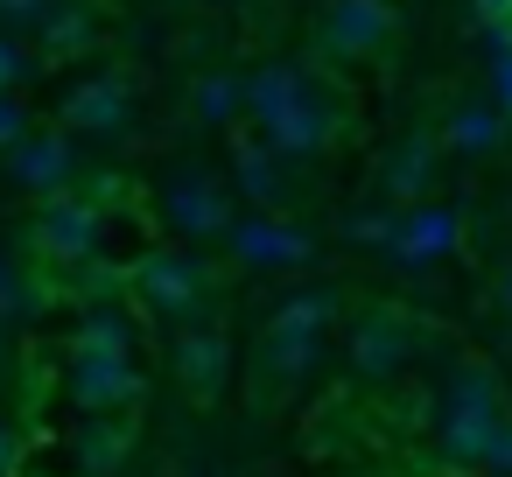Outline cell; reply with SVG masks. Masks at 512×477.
<instances>
[{
	"mask_svg": "<svg viewBox=\"0 0 512 477\" xmlns=\"http://www.w3.org/2000/svg\"><path fill=\"white\" fill-rule=\"evenodd\" d=\"M491 295H498V309H505V316H512V260H505V267H498V288H491Z\"/></svg>",
	"mask_w": 512,
	"mask_h": 477,
	"instance_id": "1f68e13d",
	"label": "cell"
},
{
	"mask_svg": "<svg viewBox=\"0 0 512 477\" xmlns=\"http://www.w3.org/2000/svg\"><path fill=\"white\" fill-rule=\"evenodd\" d=\"M127 449H134V435H127L120 414H85L78 435H71V463H78V477H120Z\"/></svg>",
	"mask_w": 512,
	"mask_h": 477,
	"instance_id": "ac0fdd59",
	"label": "cell"
},
{
	"mask_svg": "<svg viewBox=\"0 0 512 477\" xmlns=\"http://www.w3.org/2000/svg\"><path fill=\"white\" fill-rule=\"evenodd\" d=\"M505 134H512V120L484 99V92H470V99H456L449 106V120H442V155H456V162H484V155H498L505 148Z\"/></svg>",
	"mask_w": 512,
	"mask_h": 477,
	"instance_id": "9a60e30c",
	"label": "cell"
},
{
	"mask_svg": "<svg viewBox=\"0 0 512 477\" xmlns=\"http://www.w3.org/2000/svg\"><path fill=\"white\" fill-rule=\"evenodd\" d=\"M99 246H106V211H92L78 190L43 197V211H36V253L50 267H92Z\"/></svg>",
	"mask_w": 512,
	"mask_h": 477,
	"instance_id": "ba28073f",
	"label": "cell"
},
{
	"mask_svg": "<svg viewBox=\"0 0 512 477\" xmlns=\"http://www.w3.org/2000/svg\"><path fill=\"white\" fill-rule=\"evenodd\" d=\"M50 0H0V22H43Z\"/></svg>",
	"mask_w": 512,
	"mask_h": 477,
	"instance_id": "f546056e",
	"label": "cell"
},
{
	"mask_svg": "<svg viewBox=\"0 0 512 477\" xmlns=\"http://www.w3.org/2000/svg\"><path fill=\"white\" fill-rule=\"evenodd\" d=\"M127 281H134V295H141L155 316H169V323H197V309L211 302V281H218V267H211L197 246H176V239H162V246H148V253L127 267Z\"/></svg>",
	"mask_w": 512,
	"mask_h": 477,
	"instance_id": "3957f363",
	"label": "cell"
},
{
	"mask_svg": "<svg viewBox=\"0 0 512 477\" xmlns=\"http://www.w3.org/2000/svg\"><path fill=\"white\" fill-rule=\"evenodd\" d=\"M232 218H239L232 190L211 169H197V162H169L162 169V183H155V225L176 246H211V239H225Z\"/></svg>",
	"mask_w": 512,
	"mask_h": 477,
	"instance_id": "7a4b0ae2",
	"label": "cell"
},
{
	"mask_svg": "<svg viewBox=\"0 0 512 477\" xmlns=\"http://www.w3.org/2000/svg\"><path fill=\"white\" fill-rule=\"evenodd\" d=\"M477 470H491V477H512V414L491 428V442H484V463Z\"/></svg>",
	"mask_w": 512,
	"mask_h": 477,
	"instance_id": "4316f807",
	"label": "cell"
},
{
	"mask_svg": "<svg viewBox=\"0 0 512 477\" xmlns=\"http://www.w3.org/2000/svg\"><path fill=\"white\" fill-rule=\"evenodd\" d=\"M232 190L246 197V211H281V204H288L281 155H274L260 134H232Z\"/></svg>",
	"mask_w": 512,
	"mask_h": 477,
	"instance_id": "2e32d148",
	"label": "cell"
},
{
	"mask_svg": "<svg viewBox=\"0 0 512 477\" xmlns=\"http://www.w3.org/2000/svg\"><path fill=\"white\" fill-rule=\"evenodd\" d=\"M435 183H442V141L421 134V127H400V134L379 148V197H386L393 211H407V204H428Z\"/></svg>",
	"mask_w": 512,
	"mask_h": 477,
	"instance_id": "30bf717a",
	"label": "cell"
},
{
	"mask_svg": "<svg viewBox=\"0 0 512 477\" xmlns=\"http://www.w3.org/2000/svg\"><path fill=\"white\" fill-rule=\"evenodd\" d=\"M43 50L50 57H85L99 43V15H92V0H50L43 8Z\"/></svg>",
	"mask_w": 512,
	"mask_h": 477,
	"instance_id": "ffe728a7",
	"label": "cell"
},
{
	"mask_svg": "<svg viewBox=\"0 0 512 477\" xmlns=\"http://www.w3.org/2000/svg\"><path fill=\"white\" fill-rule=\"evenodd\" d=\"M169 372L183 379L190 400H218L225 379H232V337L218 323H176L169 337Z\"/></svg>",
	"mask_w": 512,
	"mask_h": 477,
	"instance_id": "4fadbf2b",
	"label": "cell"
},
{
	"mask_svg": "<svg viewBox=\"0 0 512 477\" xmlns=\"http://www.w3.org/2000/svg\"><path fill=\"white\" fill-rule=\"evenodd\" d=\"M477 22H512V0H470Z\"/></svg>",
	"mask_w": 512,
	"mask_h": 477,
	"instance_id": "4dcf8cb0",
	"label": "cell"
},
{
	"mask_svg": "<svg viewBox=\"0 0 512 477\" xmlns=\"http://www.w3.org/2000/svg\"><path fill=\"white\" fill-rule=\"evenodd\" d=\"M29 71H36V57H29L15 36H0V92H22V85H29Z\"/></svg>",
	"mask_w": 512,
	"mask_h": 477,
	"instance_id": "484cf974",
	"label": "cell"
},
{
	"mask_svg": "<svg viewBox=\"0 0 512 477\" xmlns=\"http://www.w3.org/2000/svg\"><path fill=\"white\" fill-rule=\"evenodd\" d=\"M64 393L78 414H127V407H141V365L134 358H71Z\"/></svg>",
	"mask_w": 512,
	"mask_h": 477,
	"instance_id": "5bb4252c",
	"label": "cell"
},
{
	"mask_svg": "<svg viewBox=\"0 0 512 477\" xmlns=\"http://www.w3.org/2000/svg\"><path fill=\"white\" fill-rule=\"evenodd\" d=\"M22 134H29V113H22V99H15V92H0V155H8Z\"/></svg>",
	"mask_w": 512,
	"mask_h": 477,
	"instance_id": "83f0119b",
	"label": "cell"
},
{
	"mask_svg": "<svg viewBox=\"0 0 512 477\" xmlns=\"http://www.w3.org/2000/svg\"><path fill=\"white\" fill-rule=\"evenodd\" d=\"M498 421H505V393H498V379H491L484 365H456L449 386H442V400H435V449H442V463L477 470V463H484V442H491Z\"/></svg>",
	"mask_w": 512,
	"mask_h": 477,
	"instance_id": "6da1fadb",
	"label": "cell"
},
{
	"mask_svg": "<svg viewBox=\"0 0 512 477\" xmlns=\"http://www.w3.org/2000/svg\"><path fill=\"white\" fill-rule=\"evenodd\" d=\"M281 162H316V155H330V141H337V99L323 92V78L309 71L302 78V92L274 113V120H260L253 127Z\"/></svg>",
	"mask_w": 512,
	"mask_h": 477,
	"instance_id": "5b68a950",
	"label": "cell"
},
{
	"mask_svg": "<svg viewBox=\"0 0 512 477\" xmlns=\"http://www.w3.org/2000/svg\"><path fill=\"white\" fill-rule=\"evenodd\" d=\"M386 232H393V211H344V246H386Z\"/></svg>",
	"mask_w": 512,
	"mask_h": 477,
	"instance_id": "d4e9b609",
	"label": "cell"
},
{
	"mask_svg": "<svg viewBox=\"0 0 512 477\" xmlns=\"http://www.w3.org/2000/svg\"><path fill=\"white\" fill-rule=\"evenodd\" d=\"M463 246V218L449 211V204H407V211H393V232H386V260H400V267H435V260H449Z\"/></svg>",
	"mask_w": 512,
	"mask_h": 477,
	"instance_id": "8fae6325",
	"label": "cell"
},
{
	"mask_svg": "<svg viewBox=\"0 0 512 477\" xmlns=\"http://www.w3.org/2000/svg\"><path fill=\"white\" fill-rule=\"evenodd\" d=\"M190 120L197 127H232L239 120V71H204L190 85Z\"/></svg>",
	"mask_w": 512,
	"mask_h": 477,
	"instance_id": "603a6c76",
	"label": "cell"
},
{
	"mask_svg": "<svg viewBox=\"0 0 512 477\" xmlns=\"http://www.w3.org/2000/svg\"><path fill=\"white\" fill-rule=\"evenodd\" d=\"M78 134H64V127H29L15 148H8V183L15 190H29V197H64V190H78Z\"/></svg>",
	"mask_w": 512,
	"mask_h": 477,
	"instance_id": "9c48e42d",
	"label": "cell"
},
{
	"mask_svg": "<svg viewBox=\"0 0 512 477\" xmlns=\"http://www.w3.org/2000/svg\"><path fill=\"white\" fill-rule=\"evenodd\" d=\"M15 463H22V435H15L8 414H0V477H15Z\"/></svg>",
	"mask_w": 512,
	"mask_h": 477,
	"instance_id": "f1b7e54d",
	"label": "cell"
},
{
	"mask_svg": "<svg viewBox=\"0 0 512 477\" xmlns=\"http://www.w3.org/2000/svg\"><path fill=\"white\" fill-rule=\"evenodd\" d=\"M302 78H309V71H302V64H281V57H274V64H260V71H246V78H239V113H246L253 127H260V120H274V113L302 92Z\"/></svg>",
	"mask_w": 512,
	"mask_h": 477,
	"instance_id": "d6986e66",
	"label": "cell"
},
{
	"mask_svg": "<svg viewBox=\"0 0 512 477\" xmlns=\"http://www.w3.org/2000/svg\"><path fill=\"white\" fill-rule=\"evenodd\" d=\"M260 365H267V379L295 386V379H309L323 365V337H281V330H267L260 337Z\"/></svg>",
	"mask_w": 512,
	"mask_h": 477,
	"instance_id": "7402d4cb",
	"label": "cell"
},
{
	"mask_svg": "<svg viewBox=\"0 0 512 477\" xmlns=\"http://www.w3.org/2000/svg\"><path fill=\"white\" fill-rule=\"evenodd\" d=\"M414 344H421V330L386 302H372V309H358L344 323V358H351L358 379H400L414 365Z\"/></svg>",
	"mask_w": 512,
	"mask_h": 477,
	"instance_id": "8992f818",
	"label": "cell"
},
{
	"mask_svg": "<svg viewBox=\"0 0 512 477\" xmlns=\"http://www.w3.org/2000/svg\"><path fill=\"white\" fill-rule=\"evenodd\" d=\"M330 323H337V295L330 288H295L267 316V330H281V337H330Z\"/></svg>",
	"mask_w": 512,
	"mask_h": 477,
	"instance_id": "44dd1931",
	"label": "cell"
},
{
	"mask_svg": "<svg viewBox=\"0 0 512 477\" xmlns=\"http://www.w3.org/2000/svg\"><path fill=\"white\" fill-rule=\"evenodd\" d=\"M64 134H127L134 127V78L127 71H92L64 92Z\"/></svg>",
	"mask_w": 512,
	"mask_h": 477,
	"instance_id": "7c38bea8",
	"label": "cell"
},
{
	"mask_svg": "<svg viewBox=\"0 0 512 477\" xmlns=\"http://www.w3.org/2000/svg\"><path fill=\"white\" fill-rule=\"evenodd\" d=\"M134 337H141L134 309L92 302V309L78 316V330H71V358H134Z\"/></svg>",
	"mask_w": 512,
	"mask_h": 477,
	"instance_id": "e0dca14e",
	"label": "cell"
},
{
	"mask_svg": "<svg viewBox=\"0 0 512 477\" xmlns=\"http://www.w3.org/2000/svg\"><path fill=\"white\" fill-rule=\"evenodd\" d=\"M400 43V8L393 0H330L316 22V50L330 64H372Z\"/></svg>",
	"mask_w": 512,
	"mask_h": 477,
	"instance_id": "277c9868",
	"label": "cell"
},
{
	"mask_svg": "<svg viewBox=\"0 0 512 477\" xmlns=\"http://www.w3.org/2000/svg\"><path fill=\"white\" fill-rule=\"evenodd\" d=\"M484 29V99L512 120V22H477Z\"/></svg>",
	"mask_w": 512,
	"mask_h": 477,
	"instance_id": "cb8c5ba5",
	"label": "cell"
},
{
	"mask_svg": "<svg viewBox=\"0 0 512 477\" xmlns=\"http://www.w3.org/2000/svg\"><path fill=\"white\" fill-rule=\"evenodd\" d=\"M218 246H225L239 267H253V274H288V267H309V260H316V239H309L302 225H288L281 211H246V218H232Z\"/></svg>",
	"mask_w": 512,
	"mask_h": 477,
	"instance_id": "52a82bcc",
	"label": "cell"
}]
</instances>
